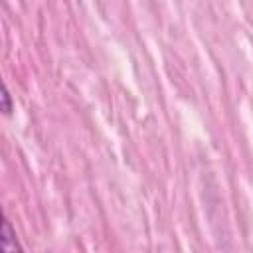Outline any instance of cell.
Returning a JSON list of instances; mask_svg holds the SVG:
<instances>
[{
    "label": "cell",
    "mask_w": 253,
    "mask_h": 253,
    "mask_svg": "<svg viewBox=\"0 0 253 253\" xmlns=\"http://www.w3.org/2000/svg\"><path fill=\"white\" fill-rule=\"evenodd\" d=\"M0 247H2V251H4V253H16V251H20V249H22V247H20V243H18V239H16V231H14L12 223H10L6 217H4V221H2Z\"/></svg>",
    "instance_id": "6da1fadb"
},
{
    "label": "cell",
    "mask_w": 253,
    "mask_h": 253,
    "mask_svg": "<svg viewBox=\"0 0 253 253\" xmlns=\"http://www.w3.org/2000/svg\"><path fill=\"white\" fill-rule=\"evenodd\" d=\"M0 99H2V111H4V115H10V113H12V99H10V91H8L6 85L2 87Z\"/></svg>",
    "instance_id": "7a4b0ae2"
}]
</instances>
